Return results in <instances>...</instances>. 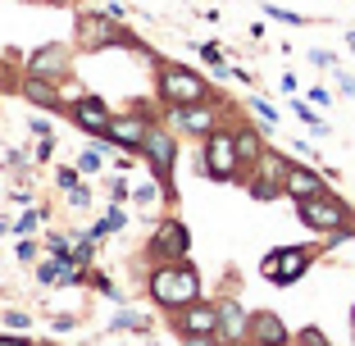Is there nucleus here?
I'll return each mask as SVG.
<instances>
[{
  "mask_svg": "<svg viewBox=\"0 0 355 346\" xmlns=\"http://www.w3.org/2000/svg\"><path fill=\"white\" fill-rule=\"evenodd\" d=\"M351 337H355V305H351Z\"/></svg>",
  "mask_w": 355,
  "mask_h": 346,
  "instance_id": "nucleus-44",
  "label": "nucleus"
},
{
  "mask_svg": "<svg viewBox=\"0 0 355 346\" xmlns=\"http://www.w3.org/2000/svg\"><path fill=\"white\" fill-rule=\"evenodd\" d=\"M232 132H237V155H241V164L255 168V164H260V155H264L260 128H232Z\"/></svg>",
  "mask_w": 355,
  "mask_h": 346,
  "instance_id": "nucleus-18",
  "label": "nucleus"
},
{
  "mask_svg": "<svg viewBox=\"0 0 355 346\" xmlns=\"http://www.w3.org/2000/svg\"><path fill=\"white\" fill-rule=\"evenodd\" d=\"M32 319L23 315V310H5V328H28Z\"/></svg>",
  "mask_w": 355,
  "mask_h": 346,
  "instance_id": "nucleus-33",
  "label": "nucleus"
},
{
  "mask_svg": "<svg viewBox=\"0 0 355 346\" xmlns=\"http://www.w3.org/2000/svg\"><path fill=\"white\" fill-rule=\"evenodd\" d=\"M159 96H164V105L182 110V105H200L209 101V87L200 73L182 69V64H159Z\"/></svg>",
  "mask_w": 355,
  "mask_h": 346,
  "instance_id": "nucleus-4",
  "label": "nucleus"
},
{
  "mask_svg": "<svg viewBox=\"0 0 355 346\" xmlns=\"http://www.w3.org/2000/svg\"><path fill=\"white\" fill-rule=\"evenodd\" d=\"M132 200H141V205H159V200H164V182H146V187H137Z\"/></svg>",
  "mask_w": 355,
  "mask_h": 346,
  "instance_id": "nucleus-24",
  "label": "nucleus"
},
{
  "mask_svg": "<svg viewBox=\"0 0 355 346\" xmlns=\"http://www.w3.org/2000/svg\"><path fill=\"white\" fill-rule=\"evenodd\" d=\"M46 251H51L55 260H64V264H73V251H69V246H64V237H60V232H46Z\"/></svg>",
  "mask_w": 355,
  "mask_h": 346,
  "instance_id": "nucleus-25",
  "label": "nucleus"
},
{
  "mask_svg": "<svg viewBox=\"0 0 355 346\" xmlns=\"http://www.w3.org/2000/svg\"><path fill=\"white\" fill-rule=\"evenodd\" d=\"M69 205H78V210H83V205H92V191H87V187H73V191H69Z\"/></svg>",
  "mask_w": 355,
  "mask_h": 346,
  "instance_id": "nucleus-35",
  "label": "nucleus"
},
{
  "mask_svg": "<svg viewBox=\"0 0 355 346\" xmlns=\"http://www.w3.org/2000/svg\"><path fill=\"white\" fill-rule=\"evenodd\" d=\"M296 214H301V223L310 232H319V237L355 232V210L342 196H333V191H319V196H310V200H296Z\"/></svg>",
  "mask_w": 355,
  "mask_h": 346,
  "instance_id": "nucleus-2",
  "label": "nucleus"
},
{
  "mask_svg": "<svg viewBox=\"0 0 355 346\" xmlns=\"http://www.w3.org/2000/svg\"><path fill=\"white\" fill-rule=\"evenodd\" d=\"M64 273H69V264L51 255V260L37 264V283H42V287H60V283H64Z\"/></svg>",
  "mask_w": 355,
  "mask_h": 346,
  "instance_id": "nucleus-20",
  "label": "nucleus"
},
{
  "mask_svg": "<svg viewBox=\"0 0 355 346\" xmlns=\"http://www.w3.org/2000/svg\"><path fill=\"white\" fill-rule=\"evenodd\" d=\"M264 14H269V19H278V23H287V28H301V14L296 10H282V5H264Z\"/></svg>",
  "mask_w": 355,
  "mask_h": 346,
  "instance_id": "nucleus-26",
  "label": "nucleus"
},
{
  "mask_svg": "<svg viewBox=\"0 0 355 346\" xmlns=\"http://www.w3.org/2000/svg\"><path fill=\"white\" fill-rule=\"evenodd\" d=\"M150 301L159 310H187V305L200 301V273L191 260H168L150 269Z\"/></svg>",
  "mask_w": 355,
  "mask_h": 346,
  "instance_id": "nucleus-1",
  "label": "nucleus"
},
{
  "mask_svg": "<svg viewBox=\"0 0 355 346\" xmlns=\"http://www.w3.org/2000/svg\"><path fill=\"white\" fill-rule=\"evenodd\" d=\"M310 101H314V105H328V101H333V92H328V87H310Z\"/></svg>",
  "mask_w": 355,
  "mask_h": 346,
  "instance_id": "nucleus-37",
  "label": "nucleus"
},
{
  "mask_svg": "<svg viewBox=\"0 0 355 346\" xmlns=\"http://www.w3.org/2000/svg\"><path fill=\"white\" fill-rule=\"evenodd\" d=\"M37 223H42V214H37V210H28V214H23V219H19V232H32V228H37Z\"/></svg>",
  "mask_w": 355,
  "mask_h": 346,
  "instance_id": "nucleus-36",
  "label": "nucleus"
},
{
  "mask_svg": "<svg viewBox=\"0 0 355 346\" xmlns=\"http://www.w3.org/2000/svg\"><path fill=\"white\" fill-rule=\"evenodd\" d=\"M319 191H328L324 178H319V168L287 164V178H282V196H287V200H310V196H319Z\"/></svg>",
  "mask_w": 355,
  "mask_h": 346,
  "instance_id": "nucleus-15",
  "label": "nucleus"
},
{
  "mask_svg": "<svg viewBox=\"0 0 355 346\" xmlns=\"http://www.w3.org/2000/svg\"><path fill=\"white\" fill-rule=\"evenodd\" d=\"M187 251H191V237H187V228H182L178 219H164V223H159V232L150 237V255H155V264L187 260Z\"/></svg>",
  "mask_w": 355,
  "mask_h": 346,
  "instance_id": "nucleus-8",
  "label": "nucleus"
},
{
  "mask_svg": "<svg viewBox=\"0 0 355 346\" xmlns=\"http://www.w3.org/2000/svg\"><path fill=\"white\" fill-rule=\"evenodd\" d=\"M310 264H314V246H278V251L264 255L260 273L269 278L273 287H292L296 278L310 269Z\"/></svg>",
  "mask_w": 355,
  "mask_h": 346,
  "instance_id": "nucleus-5",
  "label": "nucleus"
},
{
  "mask_svg": "<svg viewBox=\"0 0 355 346\" xmlns=\"http://www.w3.org/2000/svg\"><path fill=\"white\" fill-rule=\"evenodd\" d=\"M37 5H73V0H37Z\"/></svg>",
  "mask_w": 355,
  "mask_h": 346,
  "instance_id": "nucleus-42",
  "label": "nucleus"
},
{
  "mask_svg": "<svg viewBox=\"0 0 355 346\" xmlns=\"http://www.w3.org/2000/svg\"><path fill=\"white\" fill-rule=\"evenodd\" d=\"M78 178H83V173H78V164H73V168H60V173H55V182H60L64 191H73V187H78Z\"/></svg>",
  "mask_w": 355,
  "mask_h": 346,
  "instance_id": "nucleus-28",
  "label": "nucleus"
},
{
  "mask_svg": "<svg viewBox=\"0 0 355 346\" xmlns=\"http://www.w3.org/2000/svg\"><path fill=\"white\" fill-rule=\"evenodd\" d=\"M78 46H83L87 55H101V51H110V46H119L123 42V28H119V19L114 14H78Z\"/></svg>",
  "mask_w": 355,
  "mask_h": 346,
  "instance_id": "nucleus-6",
  "label": "nucleus"
},
{
  "mask_svg": "<svg viewBox=\"0 0 355 346\" xmlns=\"http://www.w3.org/2000/svg\"><path fill=\"white\" fill-rule=\"evenodd\" d=\"M19 260H37V241H19Z\"/></svg>",
  "mask_w": 355,
  "mask_h": 346,
  "instance_id": "nucleus-38",
  "label": "nucleus"
},
{
  "mask_svg": "<svg viewBox=\"0 0 355 346\" xmlns=\"http://www.w3.org/2000/svg\"><path fill=\"white\" fill-rule=\"evenodd\" d=\"M0 346H32V342H23V337H0Z\"/></svg>",
  "mask_w": 355,
  "mask_h": 346,
  "instance_id": "nucleus-41",
  "label": "nucleus"
},
{
  "mask_svg": "<svg viewBox=\"0 0 355 346\" xmlns=\"http://www.w3.org/2000/svg\"><path fill=\"white\" fill-rule=\"evenodd\" d=\"M200 60H205L209 69H219V73H223V51H219V46H200Z\"/></svg>",
  "mask_w": 355,
  "mask_h": 346,
  "instance_id": "nucleus-29",
  "label": "nucleus"
},
{
  "mask_svg": "<svg viewBox=\"0 0 355 346\" xmlns=\"http://www.w3.org/2000/svg\"><path fill=\"white\" fill-rule=\"evenodd\" d=\"M73 123L83 128V132H110L114 114H110V105H105L101 96H87V101H78V105H73Z\"/></svg>",
  "mask_w": 355,
  "mask_h": 346,
  "instance_id": "nucleus-17",
  "label": "nucleus"
},
{
  "mask_svg": "<svg viewBox=\"0 0 355 346\" xmlns=\"http://www.w3.org/2000/svg\"><path fill=\"white\" fill-rule=\"evenodd\" d=\"M173 128H182V132H191V137H209L214 128H219V110L209 105V101H200V105H182V110H173Z\"/></svg>",
  "mask_w": 355,
  "mask_h": 346,
  "instance_id": "nucleus-14",
  "label": "nucleus"
},
{
  "mask_svg": "<svg viewBox=\"0 0 355 346\" xmlns=\"http://www.w3.org/2000/svg\"><path fill=\"white\" fill-rule=\"evenodd\" d=\"M246 346H292V328L282 324L273 310H255L251 315V337Z\"/></svg>",
  "mask_w": 355,
  "mask_h": 346,
  "instance_id": "nucleus-11",
  "label": "nucleus"
},
{
  "mask_svg": "<svg viewBox=\"0 0 355 346\" xmlns=\"http://www.w3.org/2000/svg\"><path fill=\"white\" fill-rule=\"evenodd\" d=\"M251 110L264 119V128H273V123H278V110H273V105H264V101H251Z\"/></svg>",
  "mask_w": 355,
  "mask_h": 346,
  "instance_id": "nucleus-30",
  "label": "nucleus"
},
{
  "mask_svg": "<svg viewBox=\"0 0 355 346\" xmlns=\"http://www.w3.org/2000/svg\"><path fill=\"white\" fill-rule=\"evenodd\" d=\"M114 328H132V333H146V319H141V315H132V310H119V315H114Z\"/></svg>",
  "mask_w": 355,
  "mask_h": 346,
  "instance_id": "nucleus-27",
  "label": "nucleus"
},
{
  "mask_svg": "<svg viewBox=\"0 0 355 346\" xmlns=\"http://www.w3.org/2000/svg\"><path fill=\"white\" fill-rule=\"evenodd\" d=\"M187 346H219V337H187Z\"/></svg>",
  "mask_w": 355,
  "mask_h": 346,
  "instance_id": "nucleus-40",
  "label": "nucleus"
},
{
  "mask_svg": "<svg viewBox=\"0 0 355 346\" xmlns=\"http://www.w3.org/2000/svg\"><path fill=\"white\" fill-rule=\"evenodd\" d=\"M110 196H114V200H128V196H132V191H128V187H123V182H119V178H114V182H110Z\"/></svg>",
  "mask_w": 355,
  "mask_h": 346,
  "instance_id": "nucleus-39",
  "label": "nucleus"
},
{
  "mask_svg": "<svg viewBox=\"0 0 355 346\" xmlns=\"http://www.w3.org/2000/svg\"><path fill=\"white\" fill-rule=\"evenodd\" d=\"M346 46H351V55H355V32H346Z\"/></svg>",
  "mask_w": 355,
  "mask_h": 346,
  "instance_id": "nucleus-43",
  "label": "nucleus"
},
{
  "mask_svg": "<svg viewBox=\"0 0 355 346\" xmlns=\"http://www.w3.org/2000/svg\"><path fill=\"white\" fill-rule=\"evenodd\" d=\"M200 164H205V173L214 182H232L241 178V155H237V132L232 128H214V132L205 137V146H200Z\"/></svg>",
  "mask_w": 355,
  "mask_h": 346,
  "instance_id": "nucleus-3",
  "label": "nucleus"
},
{
  "mask_svg": "<svg viewBox=\"0 0 355 346\" xmlns=\"http://www.w3.org/2000/svg\"><path fill=\"white\" fill-rule=\"evenodd\" d=\"M55 92H60V105H69V110H73L78 101H87V92H83V87H73L69 78H60V83H55Z\"/></svg>",
  "mask_w": 355,
  "mask_h": 346,
  "instance_id": "nucleus-23",
  "label": "nucleus"
},
{
  "mask_svg": "<svg viewBox=\"0 0 355 346\" xmlns=\"http://www.w3.org/2000/svg\"><path fill=\"white\" fill-rule=\"evenodd\" d=\"M251 337V315L241 301H219V342L228 346H246Z\"/></svg>",
  "mask_w": 355,
  "mask_h": 346,
  "instance_id": "nucleus-12",
  "label": "nucleus"
},
{
  "mask_svg": "<svg viewBox=\"0 0 355 346\" xmlns=\"http://www.w3.org/2000/svg\"><path fill=\"white\" fill-rule=\"evenodd\" d=\"M333 73H337V92H342V96H355V78L346 73V69H333Z\"/></svg>",
  "mask_w": 355,
  "mask_h": 346,
  "instance_id": "nucleus-31",
  "label": "nucleus"
},
{
  "mask_svg": "<svg viewBox=\"0 0 355 346\" xmlns=\"http://www.w3.org/2000/svg\"><path fill=\"white\" fill-rule=\"evenodd\" d=\"M141 155L155 164V173H159V182L173 173V159H178V146H173V137L164 132L159 123H150V132H146V146H141Z\"/></svg>",
  "mask_w": 355,
  "mask_h": 346,
  "instance_id": "nucleus-13",
  "label": "nucleus"
},
{
  "mask_svg": "<svg viewBox=\"0 0 355 346\" xmlns=\"http://www.w3.org/2000/svg\"><path fill=\"white\" fill-rule=\"evenodd\" d=\"M287 164H292V159H282V155H273V150H264L260 164H255V168H251V178H246L251 196H255V200H273V196H282V178H287Z\"/></svg>",
  "mask_w": 355,
  "mask_h": 346,
  "instance_id": "nucleus-7",
  "label": "nucleus"
},
{
  "mask_svg": "<svg viewBox=\"0 0 355 346\" xmlns=\"http://www.w3.org/2000/svg\"><path fill=\"white\" fill-rule=\"evenodd\" d=\"M146 132H150V119H141V114H123V119H114L110 123V141L114 146H123V150H141L146 146Z\"/></svg>",
  "mask_w": 355,
  "mask_h": 346,
  "instance_id": "nucleus-16",
  "label": "nucleus"
},
{
  "mask_svg": "<svg viewBox=\"0 0 355 346\" xmlns=\"http://www.w3.org/2000/svg\"><path fill=\"white\" fill-rule=\"evenodd\" d=\"M69 73V46H42V51L28 55V78H46V83H60Z\"/></svg>",
  "mask_w": 355,
  "mask_h": 346,
  "instance_id": "nucleus-10",
  "label": "nucleus"
},
{
  "mask_svg": "<svg viewBox=\"0 0 355 346\" xmlns=\"http://www.w3.org/2000/svg\"><path fill=\"white\" fill-rule=\"evenodd\" d=\"M105 168V146H87L78 155V173H101Z\"/></svg>",
  "mask_w": 355,
  "mask_h": 346,
  "instance_id": "nucleus-21",
  "label": "nucleus"
},
{
  "mask_svg": "<svg viewBox=\"0 0 355 346\" xmlns=\"http://www.w3.org/2000/svg\"><path fill=\"white\" fill-rule=\"evenodd\" d=\"M301 346H328V337L319 333V328H305V333H301Z\"/></svg>",
  "mask_w": 355,
  "mask_h": 346,
  "instance_id": "nucleus-34",
  "label": "nucleus"
},
{
  "mask_svg": "<svg viewBox=\"0 0 355 346\" xmlns=\"http://www.w3.org/2000/svg\"><path fill=\"white\" fill-rule=\"evenodd\" d=\"M292 110H296V119H301V123H305V128H310V132H314V137H328V123H324V119H319V114H314V110H310V105H301V101H296V105H292Z\"/></svg>",
  "mask_w": 355,
  "mask_h": 346,
  "instance_id": "nucleus-22",
  "label": "nucleus"
},
{
  "mask_svg": "<svg viewBox=\"0 0 355 346\" xmlns=\"http://www.w3.org/2000/svg\"><path fill=\"white\" fill-rule=\"evenodd\" d=\"M178 333L182 337H219V305H187V310H178Z\"/></svg>",
  "mask_w": 355,
  "mask_h": 346,
  "instance_id": "nucleus-9",
  "label": "nucleus"
},
{
  "mask_svg": "<svg viewBox=\"0 0 355 346\" xmlns=\"http://www.w3.org/2000/svg\"><path fill=\"white\" fill-rule=\"evenodd\" d=\"M23 96H28L32 105L60 110V92H55V83H46V78H28V83H23Z\"/></svg>",
  "mask_w": 355,
  "mask_h": 346,
  "instance_id": "nucleus-19",
  "label": "nucleus"
},
{
  "mask_svg": "<svg viewBox=\"0 0 355 346\" xmlns=\"http://www.w3.org/2000/svg\"><path fill=\"white\" fill-rule=\"evenodd\" d=\"M310 64H314V69H337V60L328 51H310Z\"/></svg>",
  "mask_w": 355,
  "mask_h": 346,
  "instance_id": "nucleus-32",
  "label": "nucleus"
}]
</instances>
